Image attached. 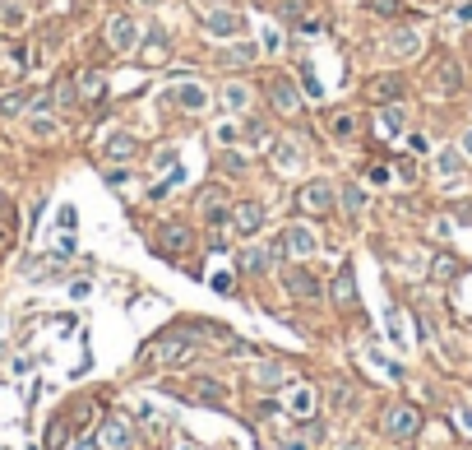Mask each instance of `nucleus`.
Segmentation results:
<instances>
[{"mask_svg": "<svg viewBox=\"0 0 472 450\" xmlns=\"http://www.w3.org/2000/svg\"><path fill=\"white\" fill-rule=\"evenodd\" d=\"M190 353V339L181 335V330H172V335H158L148 349H143V362H158V367H172V362H181Z\"/></svg>", "mask_w": 472, "mask_h": 450, "instance_id": "obj_1", "label": "nucleus"}, {"mask_svg": "<svg viewBox=\"0 0 472 450\" xmlns=\"http://www.w3.org/2000/svg\"><path fill=\"white\" fill-rule=\"evenodd\" d=\"M333 200H338V191H333L329 181H306V186L297 191V204L306 209V214H329Z\"/></svg>", "mask_w": 472, "mask_h": 450, "instance_id": "obj_2", "label": "nucleus"}, {"mask_svg": "<svg viewBox=\"0 0 472 450\" xmlns=\"http://www.w3.org/2000/svg\"><path fill=\"white\" fill-rule=\"evenodd\" d=\"M269 102H274V112L278 116H297V107H301V89L292 84L287 75H274L269 79Z\"/></svg>", "mask_w": 472, "mask_h": 450, "instance_id": "obj_3", "label": "nucleus"}, {"mask_svg": "<svg viewBox=\"0 0 472 450\" xmlns=\"http://www.w3.org/2000/svg\"><path fill=\"white\" fill-rule=\"evenodd\" d=\"M417 427H421V413L412 404H389L385 408V432L389 437H412Z\"/></svg>", "mask_w": 472, "mask_h": 450, "instance_id": "obj_4", "label": "nucleus"}, {"mask_svg": "<svg viewBox=\"0 0 472 450\" xmlns=\"http://www.w3.org/2000/svg\"><path fill=\"white\" fill-rule=\"evenodd\" d=\"M98 446H102V450H130V446H134L130 423H125V418H107V423L98 427Z\"/></svg>", "mask_w": 472, "mask_h": 450, "instance_id": "obj_5", "label": "nucleus"}, {"mask_svg": "<svg viewBox=\"0 0 472 450\" xmlns=\"http://www.w3.org/2000/svg\"><path fill=\"white\" fill-rule=\"evenodd\" d=\"M107 42H111V51H130L139 42V28H134L130 14H111L107 19Z\"/></svg>", "mask_w": 472, "mask_h": 450, "instance_id": "obj_6", "label": "nucleus"}, {"mask_svg": "<svg viewBox=\"0 0 472 450\" xmlns=\"http://www.w3.org/2000/svg\"><path fill=\"white\" fill-rule=\"evenodd\" d=\"M231 227H236V232H245V237H255L264 227V204H255V200L231 204Z\"/></svg>", "mask_w": 472, "mask_h": 450, "instance_id": "obj_7", "label": "nucleus"}, {"mask_svg": "<svg viewBox=\"0 0 472 450\" xmlns=\"http://www.w3.org/2000/svg\"><path fill=\"white\" fill-rule=\"evenodd\" d=\"M385 51H389V56H398V61L417 56V51H421V33H417V28H394V33L385 37Z\"/></svg>", "mask_w": 472, "mask_h": 450, "instance_id": "obj_8", "label": "nucleus"}, {"mask_svg": "<svg viewBox=\"0 0 472 450\" xmlns=\"http://www.w3.org/2000/svg\"><path fill=\"white\" fill-rule=\"evenodd\" d=\"M315 246H319L315 232H310V227H301V223H292L283 232V251H287V256H315Z\"/></svg>", "mask_w": 472, "mask_h": 450, "instance_id": "obj_9", "label": "nucleus"}, {"mask_svg": "<svg viewBox=\"0 0 472 450\" xmlns=\"http://www.w3.org/2000/svg\"><path fill=\"white\" fill-rule=\"evenodd\" d=\"M204 28H209L213 37H231V33H241V14H231V10H209V14H204Z\"/></svg>", "mask_w": 472, "mask_h": 450, "instance_id": "obj_10", "label": "nucleus"}, {"mask_svg": "<svg viewBox=\"0 0 472 450\" xmlns=\"http://www.w3.org/2000/svg\"><path fill=\"white\" fill-rule=\"evenodd\" d=\"M398 93H403V79L398 75H375L371 84H366V98L371 102H394Z\"/></svg>", "mask_w": 472, "mask_h": 450, "instance_id": "obj_11", "label": "nucleus"}, {"mask_svg": "<svg viewBox=\"0 0 472 450\" xmlns=\"http://www.w3.org/2000/svg\"><path fill=\"white\" fill-rule=\"evenodd\" d=\"M102 154H107L111 163H130V158L139 154V139H134V135H125V130H121V135H111L107 144H102Z\"/></svg>", "mask_w": 472, "mask_h": 450, "instance_id": "obj_12", "label": "nucleus"}, {"mask_svg": "<svg viewBox=\"0 0 472 450\" xmlns=\"http://www.w3.org/2000/svg\"><path fill=\"white\" fill-rule=\"evenodd\" d=\"M338 200H343V214H347V218H362V209H366V191L357 186V181L338 186Z\"/></svg>", "mask_w": 472, "mask_h": 450, "instance_id": "obj_13", "label": "nucleus"}, {"mask_svg": "<svg viewBox=\"0 0 472 450\" xmlns=\"http://www.w3.org/2000/svg\"><path fill=\"white\" fill-rule=\"evenodd\" d=\"M274 163H278V172L301 168V144H297V139H278V144H274Z\"/></svg>", "mask_w": 472, "mask_h": 450, "instance_id": "obj_14", "label": "nucleus"}, {"mask_svg": "<svg viewBox=\"0 0 472 450\" xmlns=\"http://www.w3.org/2000/svg\"><path fill=\"white\" fill-rule=\"evenodd\" d=\"M255 56H260L255 42H236V46H222V51H218V65H250Z\"/></svg>", "mask_w": 472, "mask_h": 450, "instance_id": "obj_15", "label": "nucleus"}, {"mask_svg": "<svg viewBox=\"0 0 472 450\" xmlns=\"http://www.w3.org/2000/svg\"><path fill=\"white\" fill-rule=\"evenodd\" d=\"M283 288H287V293H297V297H315L319 293V283L310 279V274H301V270H287L283 274Z\"/></svg>", "mask_w": 472, "mask_h": 450, "instance_id": "obj_16", "label": "nucleus"}, {"mask_svg": "<svg viewBox=\"0 0 472 450\" xmlns=\"http://www.w3.org/2000/svg\"><path fill=\"white\" fill-rule=\"evenodd\" d=\"M375 125H380V135H385V139H394V135H403V125H407V112H403V107H385V112H380V121H375Z\"/></svg>", "mask_w": 472, "mask_h": 450, "instance_id": "obj_17", "label": "nucleus"}, {"mask_svg": "<svg viewBox=\"0 0 472 450\" xmlns=\"http://www.w3.org/2000/svg\"><path fill=\"white\" fill-rule=\"evenodd\" d=\"M333 302H338V306H352V302H357V279H352L347 265H343L338 279H333Z\"/></svg>", "mask_w": 472, "mask_h": 450, "instance_id": "obj_18", "label": "nucleus"}, {"mask_svg": "<svg viewBox=\"0 0 472 450\" xmlns=\"http://www.w3.org/2000/svg\"><path fill=\"white\" fill-rule=\"evenodd\" d=\"M287 408H292V418H310V413H315V390L297 385V390H292V399H287Z\"/></svg>", "mask_w": 472, "mask_h": 450, "instance_id": "obj_19", "label": "nucleus"}, {"mask_svg": "<svg viewBox=\"0 0 472 450\" xmlns=\"http://www.w3.org/2000/svg\"><path fill=\"white\" fill-rule=\"evenodd\" d=\"M227 218H231V209H227V204H222V195L213 191L209 200H204V223H209V227H222V223H227Z\"/></svg>", "mask_w": 472, "mask_h": 450, "instance_id": "obj_20", "label": "nucleus"}, {"mask_svg": "<svg viewBox=\"0 0 472 450\" xmlns=\"http://www.w3.org/2000/svg\"><path fill=\"white\" fill-rule=\"evenodd\" d=\"M172 98H176V107H186V112H199V107L209 102V98H204V89H195V84H181Z\"/></svg>", "mask_w": 472, "mask_h": 450, "instance_id": "obj_21", "label": "nucleus"}, {"mask_svg": "<svg viewBox=\"0 0 472 450\" xmlns=\"http://www.w3.org/2000/svg\"><path fill=\"white\" fill-rule=\"evenodd\" d=\"M79 93H84L88 102L107 98V84H102V75H98V70H88V75H79Z\"/></svg>", "mask_w": 472, "mask_h": 450, "instance_id": "obj_22", "label": "nucleus"}, {"mask_svg": "<svg viewBox=\"0 0 472 450\" xmlns=\"http://www.w3.org/2000/svg\"><path fill=\"white\" fill-rule=\"evenodd\" d=\"M33 107V93H5L0 98V116H19V112H28Z\"/></svg>", "mask_w": 472, "mask_h": 450, "instance_id": "obj_23", "label": "nucleus"}, {"mask_svg": "<svg viewBox=\"0 0 472 450\" xmlns=\"http://www.w3.org/2000/svg\"><path fill=\"white\" fill-rule=\"evenodd\" d=\"M190 246V232L181 223H167L162 227V251H186Z\"/></svg>", "mask_w": 472, "mask_h": 450, "instance_id": "obj_24", "label": "nucleus"}, {"mask_svg": "<svg viewBox=\"0 0 472 450\" xmlns=\"http://www.w3.org/2000/svg\"><path fill=\"white\" fill-rule=\"evenodd\" d=\"M236 265H241V270H250V274H260V270H269V256H264L260 246H245L241 256H236Z\"/></svg>", "mask_w": 472, "mask_h": 450, "instance_id": "obj_25", "label": "nucleus"}, {"mask_svg": "<svg viewBox=\"0 0 472 450\" xmlns=\"http://www.w3.org/2000/svg\"><path fill=\"white\" fill-rule=\"evenodd\" d=\"M287 376H292L287 367H278V362H264L260 372H255V381H260V385H287Z\"/></svg>", "mask_w": 472, "mask_h": 450, "instance_id": "obj_26", "label": "nucleus"}, {"mask_svg": "<svg viewBox=\"0 0 472 450\" xmlns=\"http://www.w3.org/2000/svg\"><path fill=\"white\" fill-rule=\"evenodd\" d=\"M329 135L333 139H352V135H357V116H352V112H338L329 121Z\"/></svg>", "mask_w": 472, "mask_h": 450, "instance_id": "obj_27", "label": "nucleus"}, {"mask_svg": "<svg viewBox=\"0 0 472 450\" xmlns=\"http://www.w3.org/2000/svg\"><path fill=\"white\" fill-rule=\"evenodd\" d=\"M222 102H227L231 112H241L245 102H250V89H245V84H227V93H222Z\"/></svg>", "mask_w": 472, "mask_h": 450, "instance_id": "obj_28", "label": "nucleus"}, {"mask_svg": "<svg viewBox=\"0 0 472 450\" xmlns=\"http://www.w3.org/2000/svg\"><path fill=\"white\" fill-rule=\"evenodd\" d=\"M440 172H445V177H459L463 172V149H445V154H440Z\"/></svg>", "mask_w": 472, "mask_h": 450, "instance_id": "obj_29", "label": "nucleus"}, {"mask_svg": "<svg viewBox=\"0 0 472 450\" xmlns=\"http://www.w3.org/2000/svg\"><path fill=\"white\" fill-rule=\"evenodd\" d=\"M70 441V427H65V418H56L51 427H46V450H60Z\"/></svg>", "mask_w": 472, "mask_h": 450, "instance_id": "obj_30", "label": "nucleus"}, {"mask_svg": "<svg viewBox=\"0 0 472 450\" xmlns=\"http://www.w3.org/2000/svg\"><path fill=\"white\" fill-rule=\"evenodd\" d=\"M143 61H153V65H158V61H167V37H162V33L148 37V46H143Z\"/></svg>", "mask_w": 472, "mask_h": 450, "instance_id": "obj_31", "label": "nucleus"}, {"mask_svg": "<svg viewBox=\"0 0 472 450\" xmlns=\"http://www.w3.org/2000/svg\"><path fill=\"white\" fill-rule=\"evenodd\" d=\"M195 399H204V404H218V399H222V385H218V381H195Z\"/></svg>", "mask_w": 472, "mask_h": 450, "instance_id": "obj_32", "label": "nucleus"}, {"mask_svg": "<svg viewBox=\"0 0 472 450\" xmlns=\"http://www.w3.org/2000/svg\"><path fill=\"white\" fill-rule=\"evenodd\" d=\"M301 14H306V0H278V19H287V23H297Z\"/></svg>", "mask_w": 472, "mask_h": 450, "instance_id": "obj_33", "label": "nucleus"}, {"mask_svg": "<svg viewBox=\"0 0 472 450\" xmlns=\"http://www.w3.org/2000/svg\"><path fill=\"white\" fill-rule=\"evenodd\" d=\"M366 10H371V14H385V19H394V14L403 10V0H366Z\"/></svg>", "mask_w": 472, "mask_h": 450, "instance_id": "obj_34", "label": "nucleus"}, {"mask_svg": "<svg viewBox=\"0 0 472 450\" xmlns=\"http://www.w3.org/2000/svg\"><path fill=\"white\" fill-rule=\"evenodd\" d=\"M0 19H5V28H19V23H23V10L5 0V10H0Z\"/></svg>", "mask_w": 472, "mask_h": 450, "instance_id": "obj_35", "label": "nucleus"}, {"mask_svg": "<svg viewBox=\"0 0 472 450\" xmlns=\"http://www.w3.org/2000/svg\"><path fill=\"white\" fill-rule=\"evenodd\" d=\"M56 102H75V84H70V79L56 84Z\"/></svg>", "mask_w": 472, "mask_h": 450, "instance_id": "obj_36", "label": "nucleus"}, {"mask_svg": "<svg viewBox=\"0 0 472 450\" xmlns=\"http://www.w3.org/2000/svg\"><path fill=\"white\" fill-rule=\"evenodd\" d=\"M454 270H459V265H454L449 256H440V260H435V274H440V279H454Z\"/></svg>", "mask_w": 472, "mask_h": 450, "instance_id": "obj_37", "label": "nucleus"}, {"mask_svg": "<svg viewBox=\"0 0 472 450\" xmlns=\"http://www.w3.org/2000/svg\"><path fill=\"white\" fill-rule=\"evenodd\" d=\"M222 168H227V172H245V158L241 154H227V158H222Z\"/></svg>", "mask_w": 472, "mask_h": 450, "instance_id": "obj_38", "label": "nucleus"}, {"mask_svg": "<svg viewBox=\"0 0 472 450\" xmlns=\"http://www.w3.org/2000/svg\"><path fill=\"white\" fill-rule=\"evenodd\" d=\"M56 218H60V227H65V232H70V227L79 223V214H75V209H70V204H65V209H60V214H56Z\"/></svg>", "mask_w": 472, "mask_h": 450, "instance_id": "obj_39", "label": "nucleus"}, {"mask_svg": "<svg viewBox=\"0 0 472 450\" xmlns=\"http://www.w3.org/2000/svg\"><path fill=\"white\" fill-rule=\"evenodd\" d=\"M459 149H463V158H472V125L463 130V139H459Z\"/></svg>", "mask_w": 472, "mask_h": 450, "instance_id": "obj_40", "label": "nucleus"}, {"mask_svg": "<svg viewBox=\"0 0 472 450\" xmlns=\"http://www.w3.org/2000/svg\"><path fill=\"white\" fill-rule=\"evenodd\" d=\"M459 423H463V427L472 432V408H463V413H459Z\"/></svg>", "mask_w": 472, "mask_h": 450, "instance_id": "obj_41", "label": "nucleus"}, {"mask_svg": "<svg viewBox=\"0 0 472 450\" xmlns=\"http://www.w3.org/2000/svg\"><path fill=\"white\" fill-rule=\"evenodd\" d=\"M283 450H306V441H287V446Z\"/></svg>", "mask_w": 472, "mask_h": 450, "instance_id": "obj_42", "label": "nucleus"}, {"mask_svg": "<svg viewBox=\"0 0 472 450\" xmlns=\"http://www.w3.org/2000/svg\"><path fill=\"white\" fill-rule=\"evenodd\" d=\"M459 19H472V0H468V5H463V10H459Z\"/></svg>", "mask_w": 472, "mask_h": 450, "instance_id": "obj_43", "label": "nucleus"}, {"mask_svg": "<svg viewBox=\"0 0 472 450\" xmlns=\"http://www.w3.org/2000/svg\"><path fill=\"white\" fill-rule=\"evenodd\" d=\"M5 246H10V232H5V227H0V251H5Z\"/></svg>", "mask_w": 472, "mask_h": 450, "instance_id": "obj_44", "label": "nucleus"}, {"mask_svg": "<svg viewBox=\"0 0 472 450\" xmlns=\"http://www.w3.org/2000/svg\"><path fill=\"white\" fill-rule=\"evenodd\" d=\"M134 5H158V0H134Z\"/></svg>", "mask_w": 472, "mask_h": 450, "instance_id": "obj_45", "label": "nucleus"}, {"mask_svg": "<svg viewBox=\"0 0 472 450\" xmlns=\"http://www.w3.org/2000/svg\"><path fill=\"white\" fill-rule=\"evenodd\" d=\"M343 450H362V446H343Z\"/></svg>", "mask_w": 472, "mask_h": 450, "instance_id": "obj_46", "label": "nucleus"}]
</instances>
